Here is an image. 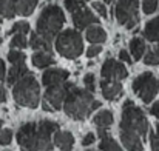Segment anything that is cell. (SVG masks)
<instances>
[{
    "label": "cell",
    "instance_id": "4fadbf2b",
    "mask_svg": "<svg viewBox=\"0 0 159 151\" xmlns=\"http://www.w3.org/2000/svg\"><path fill=\"white\" fill-rule=\"evenodd\" d=\"M120 136V142L125 147L127 151H144V144H142V137L136 133L127 131V130H120L119 131Z\"/></svg>",
    "mask_w": 159,
    "mask_h": 151
},
{
    "label": "cell",
    "instance_id": "9c48e42d",
    "mask_svg": "<svg viewBox=\"0 0 159 151\" xmlns=\"http://www.w3.org/2000/svg\"><path fill=\"white\" fill-rule=\"evenodd\" d=\"M39 0H0V19H12L16 16H30Z\"/></svg>",
    "mask_w": 159,
    "mask_h": 151
},
{
    "label": "cell",
    "instance_id": "44dd1931",
    "mask_svg": "<svg viewBox=\"0 0 159 151\" xmlns=\"http://www.w3.org/2000/svg\"><path fill=\"white\" fill-rule=\"evenodd\" d=\"M144 37L150 42H159V17H155L150 22H147L144 28Z\"/></svg>",
    "mask_w": 159,
    "mask_h": 151
},
{
    "label": "cell",
    "instance_id": "bcb514c9",
    "mask_svg": "<svg viewBox=\"0 0 159 151\" xmlns=\"http://www.w3.org/2000/svg\"><path fill=\"white\" fill-rule=\"evenodd\" d=\"M88 151H91V150H88ZM101 151H102V150H101Z\"/></svg>",
    "mask_w": 159,
    "mask_h": 151
},
{
    "label": "cell",
    "instance_id": "603a6c76",
    "mask_svg": "<svg viewBox=\"0 0 159 151\" xmlns=\"http://www.w3.org/2000/svg\"><path fill=\"white\" fill-rule=\"evenodd\" d=\"M130 52L133 56L134 60H139L144 57V52H145V42L141 39V37H133L130 40Z\"/></svg>",
    "mask_w": 159,
    "mask_h": 151
},
{
    "label": "cell",
    "instance_id": "d6986e66",
    "mask_svg": "<svg viewBox=\"0 0 159 151\" xmlns=\"http://www.w3.org/2000/svg\"><path fill=\"white\" fill-rule=\"evenodd\" d=\"M85 37L90 43H105L107 40V33L105 29H102L101 26H98V23L94 26H88L87 28V33H85Z\"/></svg>",
    "mask_w": 159,
    "mask_h": 151
},
{
    "label": "cell",
    "instance_id": "ffe728a7",
    "mask_svg": "<svg viewBox=\"0 0 159 151\" xmlns=\"http://www.w3.org/2000/svg\"><path fill=\"white\" fill-rule=\"evenodd\" d=\"M25 74H28V68L25 65V62H19V63H12V68L9 69V74L6 77L8 85H14L17 80H20Z\"/></svg>",
    "mask_w": 159,
    "mask_h": 151
},
{
    "label": "cell",
    "instance_id": "d4e9b609",
    "mask_svg": "<svg viewBox=\"0 0 159 151\" xmlns=\"http://www.w3.org/2000/svg\"><path fill=\"white\" fill-rule=\"evenodd\" d=\"M9 45H11V48L23 50V48H26V47L30 45V42L26 40L25 34H22V33H16V34H12V39H11Z\"/></svg>",
    "mask_w": 159,
    "mask_h": 151
},
{
    "label": "cell",
    "instance_id": "6da1fadb",
    "mask_svg": "<svg viewBox=\"0 0 159 151\" xmlns=\"http://www.w3.org/2000/svg\"><path fill=\"white\" fill-rule=\"evenodd\" d=\"M59 130V123L53 120L28 122L17 131V144L23 151H50L53 150L51 136Z\"/></svg>",
    "mask_w": 159,
    "mask_h": 151
},
{
    "label": "cell",
    "instance_id": "277c9868",
    "mask_svg": "<svg viewBox=\"0 0 159 151\" xmlns=\"http://www.w3.org/2000/svg\"><path fill=\"white\" fill-rule=\"evenodd\" d=\"M65 23V14L60 6L48 5L42 9L39 19H37V33L45 37L48 42L57 37L62 26Z\"/></svg>",
    "mask_w": 159,
    "mask_h": 151
},
{
    "label": "cell",
    "instance_id": "8d00e7d4",
    "mask_svg": "<svg viewBox=\"0 0 159 151\" xmlns=\"http://www.w3.org/2000/svg\"><path fill=\"white\" fill-rule=\"evenodd\" d=\"M94 140H96L94 133H88V134H85V137L82 139V145H84V147H88V145H91Z\"/></svg>",
    "mask_w": 159,
    "mask_h": 151
},
{
    "label": "cell",
    "instance_id": "8992f818",
    "mask_svg": "<svg viewBox=\"0 0 159 151\" xmlns=\"http://www.w3.org/2000/svg\"><path fill=\"white\" fill-rule=\"evenodd\" d=\"M56 50L65 59H77L84 52V40L77 29H65L56 37Z\"/></svg>",
    "mask_w": 159,
    "mask_h": 151
},
{
    "label": "cell",
    "instance_id": "2e32d148",
    "mask_svg": "<svg viewBox=\"0 0 159 151\" xmlns=\"http://www.w3.org/2000/svg\"><path fill=\"white\" fill-rule=\"evenodd\" d=\"M54 145L62 151H71L74 145V137L70 131H56L54 133Z\"/></svg>",
    "mask_w": 159,
    "mask_h": 151
},
{
    "label": "cell",
    "instance_id": "9a60e30c",
    "mask_svg": "<svg viewBox=\"0 0 159 151\" xmlns=\"http://www.w3.org/2000/svg\"><path fill=\"white\" fill-rule=\"evenodd\" d=\"M70 77V73L66 69H62V68H51V69H47L42 76V83L45 87H50V85H57V83H62V82H66V79Z\"/></svg>",
    "mask_w": 159,
    "mask_h": 151
},
{
    "label": "cell",
    "instance_id": "83f0119b",
    "mask_svg": "<svg viewBox=\"0 0 159 151\" xmlns=\"http://www.w3.org/2000/svg\"><path fill=\"white\" fill-rule=\"evenodd\" d=\"M159 2L158 0H144L142 2V9L145 14H153L156 9H158V5Z\"/></svg>",
    "mask_w": 159,
    "mask_h": 151
},
{
    "label": "cell",
    "instance_id": "e0dca14e",
    "mask_svg": "<svg viewBox=\"0 0 159 151\" xmlns=\"http://www.w3.org/2000/svg\"><path fill=\"white\" fill-rule=\"evenodd\" d=\"M99 137H101V144H99V150L102 151H124L120 148V145L107 133V128L99 127Z\"/></svg>",
    "mask_w": 159,
    "mask_h": 151
},
{
    "label": "cell",
    "instance_id": "f546056e",
    "mask_svg": "<svg viewBox=\"0 0 159 151\" xmlns=\"http://www.w3.org/2000/svg\"><path fill=\"white\" fill-rule=\"evenodd\" d=\"M150 147L153 151H159V123L156 125V131L150 133Z\"/></svg>",
    "mask_w": 159,
    "mask_h": 151
},
{
    "label": "cell",
    "instance_id": "7bdbcfd3",
    "mask_svg": "<svg viewBox=\"0 0 159 151\" xmlns=\"http://www.w3.org/2000/svg\"><path fill=\"white\" fill-rule=\"evenodd\" d=\"M2 125H3V120H2V119H0V127H2Z\"/></svg>",
    "mask_w": 159,
    "mask_h": 151
},
{
    "label": "cell",
    "instance_id": "ba28073f",
    "mask_svg": "<svg viewBox=\"0 0 159 151\" xmlns=\"http://www.w3.org/2000/svg\"><path fill=\"white\" fill-rule=\"evenodd\" d=\"M158 90L159 83L152 73H142L133 80V91L144 103L153 100L158 94Z\"/></svg>",
    "mask_w": 159,
    "mask_h": 151
},
{
    "label": "cell",
    "instance_id": "d590c367",
    "mask_svg": "<svg viewBox=\"0 0 159 151\" xmlns=\"http://www.w3.org/2000/svg\"><path fill=\"white\" fill-rule=\"evenodd\" d=\"M119 59H120V62H124V63H127V65H131V57H130V54L127 52V50H120L119 51Z\"/></svg>",
    "mask_w": 159,
    "mask_h": 151
},
{
    "label": "cell",
    "instance_id": "ac0fdd59",
    "mask_svg": "<svg viewBox=\"0 0 159 151\" xmlns=\"http://www.w3.org/2000/svg\"><path fill=\"white\" fill-rule=\"evenodd\" d=\"M31 62H33V65L36 68H47V66L53 65L56 60H54V56L51 54V51L42 50V51H37L36 54H33Z\"/></svg>",
    "mask_w": 159,
    "mask_h": 151
},
{
    "label": "cell",
    "instance_id": "7c38bea8",
    "mask_svg": "<svg viewBox=\"0 0 159 151\" xmlns=\"http://www.w3.org/2000/svg\"><path fill=\"white\" fill-rule=\"evenodd\" d=\"M73 23L77 29H87L88 26L99 23V17H96L88 8L82 6L80 9L73 12Z\"/></svg>",
    "mask_w": 159,
    "mask_h": 151
},
{
    "label": "cell",
    "instance_id": "30bf717a",
    "mask_svg": "<svg viewBox=\"0 0 159 151\" xmlns=\"http://www.w3.org/2000/svg\"><path fill=\"white\" fill-rule=\"evenodd\" d=\"M73 88H74V83H71V82H62L57 85H50L48 90L45 91V102H48L56 111L62 109L63 102Z\"/></svg>",
    "mask_w": 159,
    "mask_h": 151
},
{
    "label": "cell",
    "instance_id": "f6af8a7d",
    "mask_svg": "<svg viewBox=\"0 0 159 151\" xmlns=\"http://www.w3.org/2000/svg\"><path fill=\"white\" fill-rule=\"evenodd\" d=\"M80 2H88V0H80Z\"/></svg>",
    "mask_w": 159,
    "mask_h": 151
},
{
    "label": "cell",
    "instance_id": "3957f363",
    "mask_svg": "<svg viewBox=\"0 0 159 151\" xmlns=\"http://www.w3.org/2000/svg\"><path fill=\"white\" fill-rule=\"evenodd\" d=\"M12 97L17 105L25 108H37L40 102V85L34 74L28 73L14 83Z\"/></svg>",
    "mask_w": 159,
    "mask_h": 151
},
{
    "label": "cell",
    "instance_id": "f35d334b",
    "mask_svg": "<svg viewBox=\"0 0 159 151\" xmlns=\"http://www.w3.org/2000/svg\"><path fill=\"white\" fill-rule=\"evenodd\" d=\"M6 102V90L3 85H0V103Z\"/></svg>",
    "mask_w": 159,
    "mask_h": 151
},
{
    "label": "cell",
    "instance_id": "74e56055",
    "mask_svg": "<svg viewBox=\"0 0 159 151\" xmlns=\"http://www.w3.org/2000/svg\"><path fill=\"white\" fill-rule=\"evenodd\" d=\"M150 113H152L155 117H159V102H156V103L150 108Z\"/></svg>",
    "mask_w": 159,
    "mask_h": 151
},
{
    "label": "cell",
    "instance_id": "e575fe53",
    "mask_svg": "<svg viewBox=\"0 0 159 151\" xmlns=\"http://www.w3.org/2000/svg\"><path fill=\"white\" fill-rule=\"evenodd\" d=\"M93 8L99 12V16H102V19H107L108 11H107V6L102 3V2H93Z\"/></svg>",
    "mask_w": 159,
    "mask_h": 151
},
{
    "label": "cell",
    "instance_id": "f1b7e54d",
    "mask_svg": "<svg viewBox=\"0 0 159 151\" xmlns=\"http://www.w3.org/2000/svg\"><path fill=\"white\" fill-rule=\"evenodd\" d=\"M12 142V131L11 130H2L0 131V145L2 147H6Z\"/></svg>",
    "mask_w": 159,
    "mask_h": 151
},
{
    "label": "cell",
    "instance_id": "b9f144b4",
    "mask_svg": "<svg viewBox=\"0 0 159 151\" xmlns=\"http://www.w3.org/2000/svg\"><path fill=\"white\" fill-rule=\"evenodd\" d=\"M153 51H155V52H156V54H158V56H159V45H156V47L153 48Z\"/></svg>",
    "mask_w": 159,
    "mask_h": 151
},
{
    "label": "cell",
    "instance_id": "ab89813d",
    "mask_svg": "<svg viewBox=\"0 0 159 151\" xmlns=\"http://www.w3.org/2000/svg\"><path fill=\"white\" fill-rule=\"evenodd\" d=\"M5 62L0 59V80H3V77H5Z\"/></svg>",
    "mask_w": 159,
    "mask_h": 151
},
{
    "label": "cell",
    "instance_id": "7a4b0ae2",
    "mask_svg": "<svg viewBox=\"0 0 159 151\" xmlns=\"http://www.w3.org/2000/svg\"><path fill=\"white\" fill-rule=\"evenodd\" d=\"M94 102L93 93L90 90H80V88H73L66 99L63 102V111L68 117L74 120H84L88 114H91V105Z\"/></svg>",
    "mask_w": 159,
    "mask_h": 151
},
{
    "label": "cell",
    "instance_id": "c3c4849f",
    "mask_svg": "<svg viewBox=\"0 0 159 151\" xmlns=\"http://www.w3.org/2000/svg\"><path fill=\"white\" fill-rule=\"evenodd\" d=\"M158 83H159V82H158Z\"/></svg>",
    "mask_w": 159,
    "mask_h": 151
},
{
    "label": "cell",
    "instance_id": "7dc6e473",
    "mask_svg": "<svg viewBox=\"0 0 159 151\" xmlns=\"http://www.w3.org/2000/svg\"><path fill=\"white\" fill-rule=\"evenodd\" d=\"M6 151H9V150H6Z\"/></svg>",
    "mask_w": 159,
    "mask_h": 151
},
{
    "label": "cell",
    "instance_id": "4316f807",
    "mask_svg": "<svg viewBox=\"0 0 159 151\" xmlns=\"http://www.w3.org/2000/svg\"><path fill=\"white\" fill-rule=\"evenodd\" d=\"M8 60L11 63H19V62H25V54L17 48H11V51L8 52Z\"/></svg>",
    "mask_w": 159,
    "mask_h": 151
},
{
    "label": "cell",
    "instance_id": "cb8c5ba5",
    "mask_svg": "<svg viewBox=\"0 0 159 151\" xmlns=\"http://www.w3.org/2000/svg\"><path fill=\"white\" fill-rule=\"evenodd\" d=\"M93 122L98 125V127H110L111 123H113V113L110 111V109H102V111H99L94 117H93Z\"/></svg>",
    "mask_w": 159,
    "mask_h": 151
},
{
    "label": "cell",
    "instance_id": "8fae6325",
    "mask_svg": "<svg viewBox=\"0 0 159 151\" xmlns=\"http://www.w3.org/2000/svg\"><path fill=\"white\" fill-rule=\"evenodd\" d=\"M101 76L105 80H124L125 77H128V71L120 62L114 59H107L102 63Z\"/></svg>",
    "mask_w": 159,
    "mask_h": 151
},
{
    "label": "cell",
    "instance_id": "7402d4cb",
    "mask_svg": "<svg viewBox=\"0 0 159 151\" xmlns=\"http://www.w3.org/2000/svg\"><path fill=\"white\" fill-rule=\"evenodd\" d=\"M28 42H30V47L36 51H42V50L51 51V42H48V40H47L45 37H42L39 33H33Z\"/></svg>",
    "mask_w": 159,
    "mask_h": 151
},
{
    "label": "cell",
    "instance_id": "52a82bcc",
    "mask_svg": "<svg viewBox=\"0 0 159 151\" xmlns=\"http://www.w3.org/2000/svg\"><path fill=\"white\" fill-rule=\"evenodd\" d=\"M138 8H139V0H117V3L113 8V14L116 16L120 25L130 29L139 23Z\"/></svg>",
    "mask_w": 159,
    "mask_h": 151
},
{
    "label": "cell",
    "instance_id": "836d02e7",
    "mask_svg": "<svg viewBox=\"0 0 159 151\" xmlns=\"http://www.w3.org/2000/svg\"><path fill=\"white\" fill-rule=\"evenodd\" d=\"M99 52H102V47H101L99 43H93V45L87 50V57H88V59H93V57H96Z\"/></svg>",
    "mask_w": 159,
    "mask_h": 151
},
{
    "label": "cell",
    "instance_id": "d6a6232c",
    "mask_svg": "<svg viewBox=\"0 0 159 151\" xmlns=\"http://www.w3.org/2000/svg\"><path fill=\"white\" fill-rule=\"evenodd\" d=\"M84 83H85V88L87 90H90L91 93H94V90H96V82H94V76L93 74H85V77H84Z\"/></svg>",
    "mask_w": 159,
    "mask_h": 151
},
{
    "label": "cell",
    "instance_id": "484cf974",
    "mask_svg": "<svg viewBox=\"0 0 159 151\" xmlns=\"http://www.w3.org/2000/svg\"><path fill=\"white\" fill-rule=\"evenodd\" d=\"M16 33H22V34H28L30 33V23L25 22V20H20V22H16L9 31V34H16Z\"/></svg>",
    "mask_w": 159,
    "mask_h": 151
},
{
    "label": "cell",
    "instance_id": "60d3db41",
    "mask_svg": "<svg viewBox=\"0 0 159 151\" xmlns=\"http://www.w3.org/2000/svg\"><path fill=\"white\" fill-rule=\"evenodd\" d=\"M101 105H102V103H101V102L94 100V102H93V105H91V111H94V109H98V108H99V106H101Z\"/></svg>",
    "mask_w": 159,
    "mask_h": 151
},
{
    "label": "cell",
    "instance_id": "5b68a950",
    "mask_svg": "<svg viewBox=\"0 0 159 151\" xmlns=\"http://www.w3.org/2000/svg\"><path fill=\"white\" fill-rule=\"evenodd\" d=\"M120 130H127L139 134L142 139L148 133V120L141 108H138L131 100H127L122 106Z\"/></svg>",
    "mask_w": 159,
    "mask_h": 151
},
{
    "label": "cell",
    "instance_id": "5bb4252c",
    "mask_svg": "<svg viewBox=\"0 0 159 151\" xmlns=\"http://www.w3.org/2000/svg\"><path fill=\"white\" fill-rule=\"evenodd\" d=\"M101 91L102 96L108 100H116L122 96V83L120 80H101Z\"/></svg>",
    "mask_w": 159,
    "mask_h": 151
},
{
    "label": "cell",
    "instance_id": "4dcf8cb0",
    "mask_svg": "<svg viewBox=\"0 0 159 151\" xmlns=\"http://www.w3.org/2000/svg\"><path fill=\"white\" fill-rule=\"evenodd\" d=\"M144 62H145V65H153V66H156V65H159V56L155 51L150 50L144 56Z\"/></svg>",
    "mask_w": 159,
    "mask_h": 151
},
{
    "label": "cell",
    "instance_id": "1f68e13d",
    "mask_svg": "<svg viewBox=\"0 0 159 151\" xmlns=\"http://www.w3.org/2000/svg\"><path fill=\"white\" fill-rule=\"evenodd\" d=\"M82 6H84V2H80V0H65V8L70 12H74V11L80 9Z\"/></svg>",
    "mask_w": 159,
    "mask_h": 151
},
{
    "label": "cell",
    "instance_id": "ee69618b",
    "mask_svg": "<svg viewBox=\"0 0 159 151\" xmlns=\"http://www.w3.org/2000/svg\"><path fill=\"white\" fill-rule=\"evenodd\" d=\"M102 2H107V3H108V2H111V0H102Z\"/></svg>",
    "mask_w": 159,
    "mask_h": 151
}]
</instances>
